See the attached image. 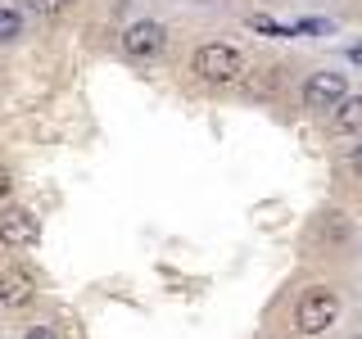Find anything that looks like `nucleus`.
<instances>
[{"instance_id":"1","label":"nucleus","mask_w":362,"mask_h":339,"mask_svg":"<svg viewBox=\"0 0 362 339\" xmlns=\"http://www.w3.org/2000/svg\"><path fill=\"white\" fill-rule=\"evenodd\" d=\"M335 316H339V299L331 290H308L299 299V308H294V331L299 335H322V331H331L335 326Z\"/></svg>"},{"instance_id":"2","label":"nucleus","mask_w":362,"mask_h":339,"mask_svg":"<svg viewBox=\"0 0 362 339\" xmlns=\"http://www.w3.org/2000/svg\"><path fill=\"white\" fill-rule=\"evenodd\" d=\"M190 68H195V77H204V82H235L245 64H240V50L213 41V45H199V50H195Z\"/></svg>"},{"instance_id":"3","label":"nucleus","mask_w":362,"mask_h":339,"mask_svg":"<svg viewBox=\"0 0 362 339\" xmlns=\"http://www.w3.org/2000/svg\"><path fill=\"white\" fill-rule=\"evenodd\" d=\"M163 45H168V28L154 23V18H141L122 32V50H127L132 59H154V54H163Z\"/></svg>"},{"instance_id":"4","label":"nucleus","mask_w":362,"mask_h":339,"mask_svg":"<svg viewBox=\"0 0 362 339\" xmlns=\"http://www.w3.org/2000/svg\"><path fill=\"white\" fill-rule=\"evenodd\" d=\"M349 95V77L344 73H313L303 86V105L308 109H335Z\"/></svg>"},{"instance_id":"5","label":"nucleus","mask_w":362,"mask_h":339,"mask_svg":"<svg viewBox=\"0 0 362 339\" xmlns=\"http://www.w3.org/2000/svg\"><path fill=\"white\" fill-rule=\"evenodd\" d=\"M41 240V222L32 218L28 208H9V213H0V244H9V249H28V244H37Z\"/></svg>"},{"instance_id":"6","label":"nucleus","mask_w":362,"mask_h":339,"mask_svg":"<svg viewBox=\"0 0 362 339\" xmlns=\"http://www.w3.org/2000/svg\"><path fill=\"white\" fill-rule=\"evenodd\" d=\"M32 294H37V290H32V276H28V271H5V276H0V303H5V308H28V303H32Z\"/></svg>"},{"instance_id":"7","label":"nucleus","mask_w":362,"mask_h":339,"mask_svg":"<svg viewBox=\"0 0 362 339\" xmlns=\"http://www.w3.org/2000/svg\"><path fill=\"white\" fill-rule=\"evenodd\" d=\"M335 127L339 131H362V95H349V100H339V113H335Z\"/></svg>"},{"instance_id":"8","label":"nucleus","mask_w":362,"mask_h":339,"mask_svg":"<svg viewBox=\"0 0 362 339\" xmlns=\"http://www.w3.org/2000/svg\"><path fill=\"white\" fill-rule=\"evenodd\" d=\"M249 28H254V32H267V37H294L290 23H276V18H263V14L249 18Z\"/></svg>"},{"instance_id":"9","label":"nucleus","mask_w":362,"mask_h":339,"mask_svg":"<svg viewBox=\"0 0 362 339\" xmlns=\"http://www.w3.org/2000/svg\"><path fill=\"white\" fill-rule=\"evenodd\" d=\"M18 32H23V14H18V9H5V5H0V41H14Z\"/></svg>"},{"instance_id":"10","label":"nucleus","mask_w":362,"mask_h":339,"mask_svg":"<svg viewBox=\"0 0 362 339\" xmlns=\"http://www.w3.org/2000/svg\"><path fill=\"white\" fill-rule=\"evenodd\" d=\"M290 28H294V37H317V32H326V18H299Z\"/></svg>"},{"instance_id":"11","label":"nucleus","mask_w":362,"mask_h":339,"mask_svg":"<svg viewBox=\"0 0 362 339\" xmlns=\"http://www.w3.org/2000/svg\"><path fill=\"white\" fill-rule=\"evenodd\" d=\"M68 0H28V9H37V14H59Z\"/></svg>"},{"instance_id":"12","label":"nucleus","mask_w":362,"mask_h":339,"mask_svg":"<svg viewBox=\"0 0 362 339\" xmlns=\"http://www.w3.org/2000/svg\"><path fill=\"white\" fill-rule=\"evenodd\" d=\"M9 190H14V177H9V167H0V199H5Z\"/></svg>"},{"instance_id":"13","label":"nucleus","mask_w":362,"mask_h":339,"mask_svg":"<svg viewBox=\"0 0 362 339\" xmlns=\"http://www.w3.org/2000/svg\"><path fill=\"white\" fill-rule=\"evenodd\" d=\"M28 339H59V335H54L50 326H32V331H28Z\"/></svg>"},{"instance_id":"14","label":"nucleus","mask_w":362,"mask_h":339,"mask_svg":"<svg viewBox=\"0 0 362 339\" xmlns=\"http://www.w3.org/2000/svg\"><path fill=\"white\" fill-rule=\"evenodd\" d=\"M354 172L362 177V145H358V150H354Z\"/></svg>"},{"instance_id":"15","label":"nucleus","mask_w":362,"mask_h":339,"mask_svg":"<svg viewBox=\"0 0 362 339\" xmlns=\"http://www.w3.org/2000/svg\"><path fill=\"white\" fill-rule=\"evenodd\" d=\"M349 59H354V64H362V41L354 45V50H349Z\"/></svg>"}]
</instances>
